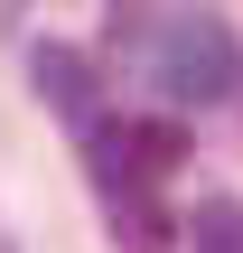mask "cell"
Here are the masks:
<instances>
[{"mask_svg":"<svg viewBox=\"0 0 243 253\" xmlns=\"http://www.w3.org/2000/svg\"><path fill=\"white\" fill-rule=\"evenodd\" d=\"M150 75H159V94L169 103H225L234 94V75H243V56H234V28L225 19H169L159 28V47H150Z\"/></svg>","mask_w":243,"mask_h":253,"instance_id":"cell-1","label":"cell"},{"mask_svg":"<svg viewBox=\"0 0 243 253\" xmlns=\"http://www.w3.org/2000/svg\"><path fill=\"white\" fill-rule=\"evenodd\" d=\"M103 197H112V235L131 253H169V216H159V197H150V178H103Z\"/></svg>","mask_w":243,"mask_h":253,"instance_id":"cell-2","label":"cell"},{"mask_svg":"<svg viewBox=\"0 0 243 253\" xmlns=\"http://www.w3.org/2000/svg\"><path fill=\"white\" fill-rule=\"evenodd\" d=\"M37 94H56V103L84 122V113H94V75H84V56H75V47H37Z\"/></svg>","mask_w":243,"mask_h":253,"instance_id":"cell-3","label":"cell"},{"mask_svg":"<svg viewBox=\"0 0 243 253\" xmlns=\"http://www.w3.org/2000/svg\"><path fill=\"white\" fill-rule=\"evenodd\" d=\"M197 253H243V207H197Z\"/></svg>","mask_w":243,"mask_h":253,"instance_id":"cell-4","label":"cell"}]
</instances>
